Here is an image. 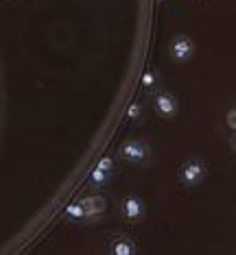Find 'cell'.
Wrapping results in <instances>:
<instances>
[{
  "label": "cell",
  "mask_w": 236,
  "mask_h": 255,
  "mask_svg": "<svg viewBox=\"0 0 236 255\" xmlns=\"http://www.w3.org/2000/svg\"><path fill=\"white\" fill-rule=\"evenodd\" d=\"M109 253L112 255H136V242L131 240L129 236H123V234H118V236H114L112 240H109Z\"/></svg>",
  "instance_id": "obj_7"
},
{
  "label": "cell",
  "mask_w": 236,
  "mask_h": 255,
  "mask_svg": "<svg viewBox=\"0 0 236 255\" xmlns=\"http://www.w3.org/2000/svg\"><path fill=\"white\" fill-rule=\"evenodd\" d=\"M118 214L125 223H140V220L147 216V205L138 194H127L120 199Z\"/></svg>",
  "instance_id": "obj_4"
},
{
  "label": "cell",
  "mask_w": 236,
  "mask_h": 255,
  "mask_svg": "<svg viewBox=\"0 0 236 255\" xmlns=\"http://www.w3.org/2000/svg\"><path fill=\"white\" fill-rule=\"evenodd\" d=\"M120 157L129 164H136V166H142L151 159V146L142 140H125L118 148Z\"/></svg>",
  "instance_id": "obj_2"
},
{
  "label": "cell",
  "mask_w": 236,
  "mask_h": 255,
  "mask_svg": "<svg viewBox=\"0 0 236 255\" xmlns=\"http://www.w3.org/2000/svg\"><path fill=\"white\" fill-rule=\"evenodd\" d=\"M81 205H83V212H85V218L88 220H96L101 218L107 210V203H105V196L99 194V192H92L88 196L81 199Z\"/></svg>",
  "instance_id": "obj_6"
},
{
  "label": "cell",
  "mask_w": 236,
  "mask_h": 255,
  "mask_svg": "<svg viewBox=\"0 0 236 255\" xmlns=\"http://www.w3.org/2000/svg\"><path fill=\"white\" fill-rule=\"evenodd\" d=\"M195 53H197V46H195L193 37L186 35V33H180L169 42V55L175 63H186L191 61Z\"/></svg>",
  "instance_id": "obj_3"
},
{
  "label": "cell",
  "mask_w": 236,
  "mask_h": 255,
  "mask_svg": "<svg viewBox=\"0 0 236 255\" xmlns=\"http://www.w3.org/2000/svg\"><path fill=\"white\" fill-rule=\"evenodd\" d=\"M142 118V105L140 103H131V107L127 109V120L129 123H140Z\"/></svg>",
  "instance_id": "obj_11"
},
{
  "label": "cell",
  "mask_w": 236,
  "mask_h": 255,
  "mask_svg": "<svg viewBox=\"0 0 236 255\" xmlns=\"http://www.w3.org/2000/svg\"><path fill=\"white\" fill-rule=\"evenodd\" d=\"M140 83H142V88H147L149 92H153L155 83H158V77H155L153 70H145V74L140 77Z\"/></svg>",
  "instance_id": "obj_10"
},
{
  "label": "cell",
  "mask_w": 236,
  "mask_h": 255,
  "mask_svg": "<svg viewBox=\"0 0 236 255\" xmlns=\"http://www.w3.org/2000/svg\"><path fill=\"white\" fill-rule=\"evenodd\" d=\"M109 179H112V172H105V170H101V168H94V170L90 172L88 183H90L92 190H103L109 183Z\"/></svg>",
  "instance_id": "obj_8"
},
{
  "label": "cell",
  "mask_w": 236,
  "mask_h": 255,
  "mask_svg": "<svg viewBox=\"0 0 236 255\" xmlns=\"http://www.w3.org/2000/svg\"><path fill=\"white\" fill-rule=\"evenodd\" d=\"M66 216L70 218V220H74V223H79V220H85V212H83L81 201L68 203V207H66Z\"/></svg>",
  "instance_id": "obj_9"
},
{
  "label": "cell",
  "mask_w": 236,
  "mask_h": 255,
  "mask_svg": "<svg viewBox=\"0 0 236 255\" xmlns=\"http://www.w3.org/2000/svg\"><path fill=\"white\" fill-rule=\"evenodd\" d=\"M206 175H208V168L199 157H191L186 159L177 170V183L184 185V188H197V185L204 181Z\"/></svg>",
  "instance_id": "obj_1"
},
{
  "label": "cell",
  "mask_w": 236,
  "mask_h": 255,
  "mask_svg": "<svg viewBox=\"0 0 236 255\" xmlns=\"http://www.w3.org/2000/svg\"><path fill=\"white\" fill-rule=\"evenodd\" d=\"M151 107L155 116H160L162 120H173L177 114H180V101L166 90H160L153 94V101H151Z\"/></svg>",
  "instance_id": "obj_5"
},
{
  "label": "cell",
  "mask_w": 236,
  "mask_h": 255,
  "mask_svg": "<svg viewBox=\"0 0 236 255\" xmlns=\"http://www.w3.org/2000/svg\"><path fill=\"white\" fill-rule=\"evenodd\" d=\"M96 168H101V170H105V172H114V159L112 157H103L99 164H96Z\"/></svg>",
  "instance_id": "obj_13"
},
{
  "label": "cell",
  "mask_w": 236,
  "mask_h": 255,
  "mask_svg": "<svg viewBox=\"0 0 236 255\" xmlns=\"http://www.w3.org/2000/svg\"><path fill=\"white\" fill-rule=\"evenodd\" d=\"M155 2H162V0H155Z\"/></svg>",
  "instance_id": "obj_14"
},
{
  "label": "cell",
  "mask_w": 236,
  "mask_h": 255,
  "mask_svg": "<svg viewBox=\"0 0 236 255\" xmlns=\"http://www.w3.org/2000/svg\"><path fill=\"white\" fill-rule=\"evenodd\" d=\"M234 120H236V112H234V105H232V107H228V112H226V127H228V129L232 131V133H234V129H236V123H234Z\"/></svg>",
  "instance_id": "obj_12"
}]
</instances>
